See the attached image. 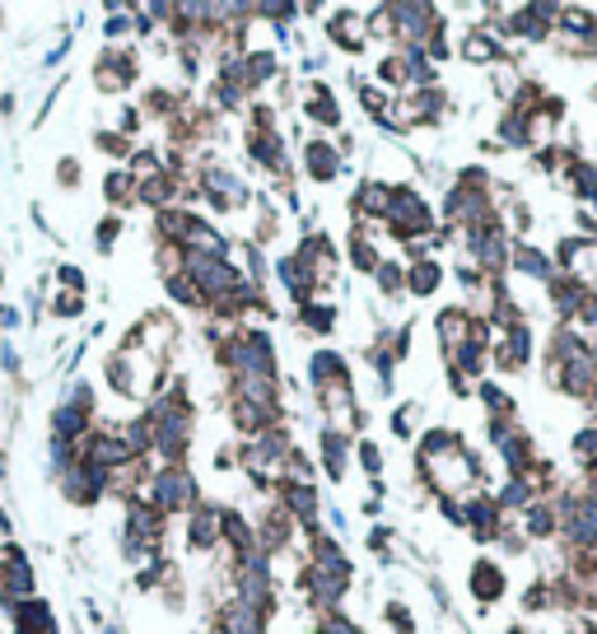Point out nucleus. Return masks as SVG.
Instances as JSON below:
<instances>
[{
    "label": "nucleus",
    "instance_id": "obj_3",
    "mask_svg": "<svg viewBox=\"0 0 597 634\" xmlns=\"http://www.w3.org/2000/svg\"><path fill=\"white\" fill-rule=\"evenodd\" d=\"M224 634H261V615H257V607L238 602V607L224 611Z\"/></svg>",
    "mask_w": 597,
    "mask_h": 634
},
{
    "label": "nucleus",
    "instance_id": "obj_1",
    "mask_svg": "<svg viewBox=\"0 0 597 634\" xmlns=\"http://www.w3.org/2000/svg\"><path fill=\"white\" fill-rule=\"evenodd\" d=\"M154 500H160V508H168V514H183V508H191V500H197V485H191L187 471H164L160 481H154Z\"/></svg>",
    "mask_w": 597,
    "mask_h": 634
},
{
    "label": "nucleus",
    "instance_id": "obj_7",
    "mask_svg": "<svg viewBox=\"0 0 597 634\" xmlns=\"http://www.w3.org/2000/svg\"><path fill=\"white\" fill-rule=\"evenodd\" d=\"M477 597H500V570L495 565H477Z\"/></svg>",
    "mask_w": 597,
    "mask_h": 634
},
{
    "label": "nucleus",
    "instance_id": "obj_2",
    "mask_svg": "<svg viewBox=\"0 0 597 634\" xmlns=\"http://www.w3.org/2000/svg\"><path fill=\"white\" fill-rule=\"evenodd\" d=\"M191 275H197V285L210 290V294H224V290L238 285V275L224 267L220 257H191Z\"/></svg>",
    "mask_w": 597,
    "mask_h": 634
},
{
    "label": "nucleus",
    "instance_id": "obj_9",
    "mask_svg": "<svg viewBox=\"0 0 597 634\" xmlns=\"http://www.w3.org/2000/svg\"><path fill=\"white\" fill-rule=\"evenodd\" d=\"M518 267L523 271H532V275H547L551 267H547V257H537V253H518Z\"/></svg>",
    "mask_w": 597,
    "mask_h": 634
},
{
    "label": "nucleus",
    "instance_id": "obj_6",
    "mask_svg": "<svg viewBox=\"0 0 597 634\" xmlns=\"http://www.w3.org/2000/svg\"><path fill=\"white\" fill-rule=\"evenodd\" d=\"M210 541H215V514H197V518H191V545L206 551Z\"/></svg>",
    "mask_w": 597,
    "mask_h": 634
},
{
    "label": "nucleus",
    "instance_id": "obj_4",
    "mask_svg": "<svg viewBox=\"0 0 597 634\" xmlns=\"http://www.w3.org/2000/svg\"><path fill=\"white\" fill-rule=\"evenodd\" d=\"M5 592L14 597V592H33V570H28V560L24 555H14L10 551V560H5Z\"/></svg>",
    "mask_w": 597,
    "mask_h": 634
},
{
    "label": "nucleus",
    "instance_id": "obj_8",
    "mask_svg": "<svg viewBox=\"0 0 597 634\" xmlns=\"http://www.w3.org/2000/svg\"><path fill=\"white\" fill-rule=\"evenodd\" d=\"M434 285H438V267H415L411 271V290L415 294H430Z\"/></svg>",
    "mask_w": 597,
    "mask_h": 634
},
{
    "label": "nucleus",
    "instance_id": "obj_5",
    "mask_svg": "<svg viewBox=\"0 0 597 634\" xmlns=\"http://www.w3.org/2000/svg\"><path fill=\"white\" fill-rule=\"evenodd\" d=\"M308 168H313V178H337V150H331V145H323V140H313V145H308Z\"/></svg>",
    "mask_w": 597,
    "mask_h": 634
},
{
    "label": "nucleus",
    "instance_id": "obj_10",
    "mask_svg": "<svg viewBox=\"0 0 597 634\" xmlns=\"http://www.w3.org/2000/svg\"><path fill=\"white\" fill-rule=\"evenodd\" d=\"M14 322H20V313H14V308H0V327H14Z\"/></svg>",
    "mask_w": 597,
    "mask_h": 634
}]
</instances>
